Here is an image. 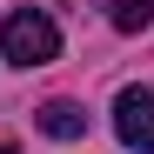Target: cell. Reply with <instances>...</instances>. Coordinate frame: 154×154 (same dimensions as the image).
<instances>
[{
  "mask_svg": "<svg viewBox=\"0 0 154 154\" xmlns=\"http://www.w3.org/2000/svg\"><path fill=\"white\" fill-rule=\"evenodd\" d=\"M114 134H121V147L154 154V87H121L114 94Z\"/></svg>",
  "mask_w": 154,
  "mask_h": 154,
  "instance_id": "cell-2",
  "label": "cell"
},
{
  "mask_svg": "<svg viewBox=\"0 0 154 154\" xmlns=\"http://www.w3.org/2000/svg\"><path fill=\"white\" fill-rule=\"evenodd\" d=\"M34 121H40V134H54V141H74V134H87V107H81V100H47Z\"/></svg>",
  "mask_w": 154,
  "mask_h": 154,
  "instance_id": "cell-3",
  "label": "cell"
},
{
  "mask_svg": "<svg viewBox=\"0 0 154 154\" xmlns=\"http://www.w3.org/2000/svg\"><path fill=\"white\" fill-rule=\"evenodd\" d=\"M0 54H7L14 67H47L60 54V27L40 7H20V14H7V27H0Z\"/></svg>",
  "mask_w": 154,
  "mask_h": 154,
  "instance_id": "cell-1",
  "label": "cell"
},
{
  "mask_svg": "<svg viewBox=\"0 0 154 154\" xmlns=\"http://www.w3.org/2000/svg\"><path fill=\"white\" fill-rule=\"evenodd\" d=\"M0 154H20V147H14V141H0Z\"/></svg>",
  "mask_w": 154,
  "mask_h": 154,
  "instance_id": "cell-5",
  "label": "cell"
},
{
  "mask_svg": "<svg viewBox=\"0 0 154 154\" xmlns=\"http://www.w3.org/2000/svg\"><path fill=\"white\" fill-rule=\"evenodd\" d=\"M114 27L121 34H147L154 27V7H147V0H114Z\"/></svg>",
  "mask_w": 154,
  "mask_h": 154,
  "instance_id": "cell-4",
  "label": "cell"
}]
</instances>
